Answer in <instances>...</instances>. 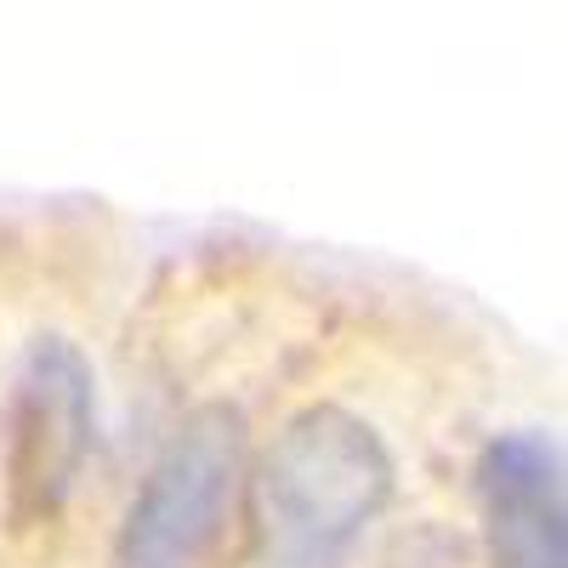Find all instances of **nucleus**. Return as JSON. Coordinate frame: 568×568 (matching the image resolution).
Masks as SVG:
<instances>
[{
  "instance_id": "obj_2",
  "label": "nucleus",
  "mask_w": 568,
  "mask_h": 568,
  "mask_svg": "<svg viewBox=\"0 0 568 568\" xmlns=\"http://www.w3.org/2000/svg\"><path fill=\"white\" fill-rule=\"evenodd\" d=\"M245 484V415L233 404H200L176 420L149 466L125 524L114 535V568H200L222 540L233 495Z\"/></svg>"
},
{
  "instance_id": "obj_3",
  "label": "nucleus",
  "mask_w": 568,
  "mask_h": 568,
  "mask_svg": "<svg viewBox=\"0 0 568 568\" xmlns=\"http://www.w3.org/2000/svg\"><path fill=\"white\" fill-rule=\"evenodd\" d=\"M98 426V382L74 342L40 336L7 398V495L18 524H45L74 495Z\"/></svg>"
},
{
  "instance_id": "obj_1",
  "label": "nucleus",
  "mask_w": 568,
  "mask_h": 568,
  "mask_svg": "<svg viewBox=\"0 0 568 568\" xmlns=\"http://www.w3.org/2000/svg\"><path fill=\"white\" fill-rule=\"evenodd\" d=\"M393 495V455L375 426L313 404L267 444L251 478V535L233 568H342Z\"/></svg>"
},
{
  "instance_id": "obj_4",
  "label": "nucleus",
  "mask_w": 568,
  "mask_h": 568,
  "mask_svg": "<svg viewBox=\"0 0 568 568\" xmlns=\"http://www.w3.org/2000/svg\"><path fill=\"white\" fill-rule=\"evenodd\" d=\"M478 511L495 568H568V489L551 438L500 433L478 455Z\"/></svg>"
}]
</instances>
